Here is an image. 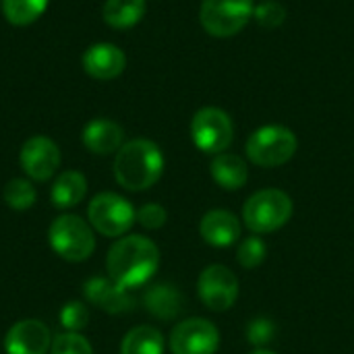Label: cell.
Returning <instances> with one entry per match:
<instances>
[{
  "label": "cell",
  "mask_w": 354,
  "mask_h": 354,
  "mask_svg": "<svg viewBox=\"0 0 354 354\" xmlns=\"http://www.w3.org/2000/svg\"><path fill=\"white\" fill-rule=\"evenodd\" d=\"M297 135L280 124H266L257 129L247 141V156L261 168H276L286 164L297 153Z\"/></svg>",
  "instance_id": "obj_5"
},
{
  "label": "cell",
  "mask_w": 354,
  "mask_h": 354,
  "mask_svg": "<svg viewBox=\"0 0 354 354\" xmlns=\"http://www.w3.org/2000/svg\"><path fill=\"white\" fill-rule=\"evenodd\" d=\"M164 172L162 149L149 139L124 143L114 158L116 183L127 191H145L153 187Z\"/></svg>",
  "instance_id": "obj_2"
},
{
  "label": "cell",
  "mask_w": 354,
  "mask_h": 354,
  "mask_svg": "<svg viewBox=\"0 0 354 354\" xmlns=\"http://www.w3.org/2000/svg\"><path fill=\"white\" fill-rule=\"evenodd\" d=\"M251 354H276V353H272V351H266V348H257V351H253Z\"/></svg>",
  "instance_id": "obj_30"
},
{
  "label": "cell",
  "mask_w": 354,
  "mask_h": 354,
  "mask_svg": "<svg viewBox=\"0 0 354 354\" xmlns=\"http://www.w3.org/2000/svg\"><path fill=\"white\" fill-rule=\"evenodd\" d=\"M201 303L212 311H228L239 299V278L226 266L205 268L197 282Z\"/></svg>",
  "instance_id": "obj_9"
},
{
  "label": "cell",
  "mask_w": 354,
  "mask_h": 354,
  "mask_svg": "<svg viewBox=\"0 0 354 354\" xmlns=\"http://www.w3.org/2000/svg\"><path fill=\"white\" fill-rule=\"evenodd\" d=\"M276 336V326L272 319H266V317H257L253 319L249 326H247V340L253 344V346H268Z\"/></svg>",
  "instance_id": "obj_28"
},
{
  "label": "cell",
  "mask_w": 354,
  "mask_h": 354,
  "mask_svg": "<svg viewBox=\"0 0 354 354\" xmlns=\"http://www.w3.org/2000/svg\"><path fill=\"white\" fill-rule=\"evenodd\" d=\"M292 216V199L280 189H261L253 193L245 207L243 220L255 234H268L280 230Z\"/></svg>",
  "instance_id": "obj_3"
},
{
  "label": "cell",
  "mask_w": 354,
  "mask_h": 354,
  "mask_svg": "<svg viewBox=\"0 0 354 354\" xmlns=\"http://www.w3.org/2000/svg\"><path fill=\"white\" fill-rule=\"evenodd\" d=\"M120 354H164V336L151 326H137L122 338Z\"/></svg>",
  "instance_id": "obj_21"
},
{
  "label": "cell",
  "mask_w": 354,
  "mask_h": 354,
  "mask_svg": "<svg viewBox=\"0 0 354 354\" xmlns=\"http://www.w3.org/2000/svg\"><path fill=\"white\" fill-rule=\"evenodd\" d=\"M87 193V180L81 172L77 170H64L62 174H58V178L52 185V203L58 209H68L75 207L83 201Z\"/></svg>",
  "instance_id": "obj_18"
},
{
  "label": "cell",
  "mask_w": 354,
  "mask_h": 354,
  "mask_svg": "<svg viewBox=\"0 0 354 354\" xmlns=\"http://www.w3.org/2000/svg\"><path fill=\"white\" fill-rule=\"evenodd\" d=\"M106 268L108 276L122 288L143 286L160 268V249L141 234L122 236L110 247Z\"/></svg>",
  "instance_id": "obj_1"
},
{
  "label": "cell",
  "mask_w": 354,
  "mask_h": 354,
  "mask_svg": "<svg viewBox=\"0 0 354 354\" xmlns=\"http://www.w3.org/2000/svg\"><path fill=\"white\" fill-rule=\"evenodd\" d=\"M50 346V330L39 319H21L4 336L6 354H48Z\"/></svg>",
  "instance_id": "obj_12"
},
{
  "label": "cell",
  "mask_w": 354,
  "mask_h": 354,
  "mask_svg": "<svg viewBox=\"0 0 354 354\" xmlns=\"http://www.w3.org/2000/svg\"><path fill=\"white\" fill-rule=\"evenodd\" d=\"M145 309L158 319H174L183 309V297L174 286L158 284L147 290Z\"/></svg>",
  "instance_id": "obj_19"
},
{
  "label": "cell",
  "mask_w": 354,
  "mask_h": 354,
  "mask_svg": "<svg viewBox=\"0 0 354 354\" xmlns=\"http://www.w3.org/2000/svg\"><path fill=\"white\" fill-rule=\"evenodd\" d=\"M104 21L114 29H129L145 15V0H106L102 8Z\"/></svg>",
  "instance_id": "obj_20"
},
{
  "label": "cell",
  "mask_w": 354,
  "mask_h": 354,
  "mask_svg": "<svg viewBox=\"0 0 354 354\" xmlns=\"http://www.w3.org/2000/svg\"><path fill=\"white\" fill-rule=\"evenodd\" d=\"M19 162L23 172L37 183L52 178L60 166V149L58 145L44 135H35L27 139L21 147Z\"/></svg>",
  "instance_id": "obj_11"
},
{
  "label": "cell",
  "mask_w": 354,
  "mask_h": 354,
  "mask_svg": "<svg viewBox=\"0 0 354 354\" xmlns=\"http://www.w3.org/2000/svg\"><path fill=\"white\" fill-rule=\"evenodd\" d=\"M234 137L230 116L214 106L201 108L191 120V139L203 153H224Z\"/></svg>",
  "instance_id": "obj_8"
},
{
  "label": "cell",
  "mask_w": 354,
  "mask_h": 354,
  "mask_svg": "<svg viewBox=\"0 0 354 354\" xmlns=\"http://www.w3.org/2000/svg\"><path fill=\"white\" fill-rule=\"evenodd\" d=\"M87 218L91 228H95L100 234L116 239L131 230L137 220V212L124 197L116 193H100L91 199Z\"/></svg>",
  "instance_id": "obj_7"
},
{
  "label": "cell",
  "mask_w": 354,
  "mask_h": 354,
  "mask_svg": "<svg viewBox=\"0 0 354 354\" xmlns=\"http://www.w3.org/2000/svg\"><path fill=\"white\" fill-rule=\"evenodd\" d=\"M46 8L48 0H2V12L6 21L17 27L35 23Z\"/></svg>",
  "instance_id": "obj_22"
},
{
  "label": "cell",
  "mask_w": 354,
  "mask_h": 354,
  "mask_svg": "<svg viewBox=\"0 0 354 354\" xmlns=\"http://www.w3.org/2000/svg\"><path fill=\"white\" fill-rule=\"evenodd\" d=\"M253 10V0H203L199 19L209 35L230 37L245 29Z\"/></svg>",
  "instance_id": "obj_6"
},
{
  "label": "cell",
  "mask_w": 354,
  "mask_h": 354,
  "mask_svg": "<svg viewBox=\"0 0 354 354\" xmlns=\"http://www.w3.org/2000/svg\"><path fill=\"white\" fill-rule=\"evenodd\" d=\"M212 176L218 187L226 191H239L247 185L249 168L243 158L234 153H218L212 162Z\"/></svg>",
  "instance_id": "obj_17"
},
{
  "label": "cell",
  "mask_w": 354,
  "mask_h": 354,
  "mask_svg": "<svg viewBox=\"0 0 354 354\" xmlns=\"http://www.w3.org/2000/svg\"><path fill=\"white\" fill-rule=\"evenodd\" d=\"M48 241L56 255L75 263L89 259L95 249V236L91 226L75 214L58 216L50 224Z\"/></svg>",
  "instance_id": "obj_4"
},
{
  "label": "cell",
  "mask_w": 354,
  "mask_h": 354,
  "mask_svg": "<svg viewBox=\"0 0 354 354\" xmlns=\"http://www.w3.org/2000/svg\"><path fill=\"white\" fill-rule=\"evenodd\" d=\"M268 255V247L259 236H249L245 241H241L239 251H236V261L245 268V270H255L263 263Z\"/></svg>",
  "instance_id": "obj_24"
},
{
  "label": "cell",
  "mask_w": 354,
  "mask_h": 354,
  "mask_svg": "<svg viewBox=\"0 0 354 354\" xmlns=\"http://www.w3.org/2000/svg\"><path fill=\"white\" fill-rule=\"evenodd\" d=\"M83 145L97 156H108L118 151L124 143V131L118 122L108 120V118H95L91 122L85 124L83 133H81Z\"/></svg>",
  "instance_id": "obj_16"
},
{
  "label": "cell",
  "mask_w": 354,
  "mask_h": 354,
  "mask_svg": "<svg viewBox=\"0 0 354 354\" xmlns=\"http://www.w3.org/2000/svg\"><path fill=\"white\" fill-rule=\"evenodd\" d=\"M85 299L106 313H127L133 309V297L112 278H91L85 282Z\"/></svg>",
  "instance_id": "obj_14"
},
{
  "label": "cell",
  "mask_w": 354,
  "mask_h": 354,
  "mask_svg": "<svg viewBox=\"0 0 354 354\" xmlns=\"http://www.w3.org/2000/svg\"><path fill=\"white\" fill-rule=\"evenodd\" d=\"M37 199V193L33 185L25 178H12L4 187V201L10 209L15 212H25L29 209Z\"/></svg>",
  "instance_id": "obj_23"
},
{
  "label": "cell",
  "mask_w": 354,
  "mask_h": 354,
  "mask_svg": "<svg viewBox=\"0 0 354 354\" xmlns=\"http://www.w3.org/2000/svg\"><path fill=\"white\" fill-rule=\"evenodd\" d=\"M220 348L218 328L201 317H191L174 326L170 334L172 354H216Z\"/></svg>",
  "instance_id": "obj_10"
},
{
  "label": "cell",
  "mask_w": 354,
  "mask_h": 354,
  "mask_svg": "<svg viewBox=\"0 0 354 354\" xmlns=\"http://www.w3.org/2000/svg\"><path fill=\"white\" fill-rule=\"evenodd\" d=\"M199 234L212 247H230L241 239V224L234 214L226 209H212L201 218Z\"/></svg>",
  "instance_id": "obj_15"
},
{
  "label": "cell",
  "mask_w": 354,
  "mask_h": 354,
  "mask_svg": "<svg viewBox=\"0 0 354 354\" xmlns=\"http://www.w3.org/2000/svg\"><path fill=\"white\" fill-rule=\"evenodd\" d=\"M81 64L89 77L97 81H110V79H116L124 71L127 56L118 46L102 41V44L89 46L83 52Z\"/></svg>",
  "instance_id": "obj_13"
},
{
  "label": "cell",
  "mask_w": 354,
  "mask_h": 354,
  "mask_svg": "<svg viewBox=\"0 0 354 354\" xmlns=\"http://www.w3.org/2000/svg\"><path fill=\"white\" fill-rule=\"evenodd\" d=\"M168 214L160 203H145L139 212H137V222L147 228V230H158L166 224Z\"/></svg>",
  "instance_id": "obj_29"
},
{
  "label": "cell",
  "mask_w": 354,
  "mask_h": 354,
  "mask_svg": "<svg viewBox=\"0 0 354 354\" xmlns=\"http://www.w3.org/2000/svg\"><path fill=\"white\" fill-rule=\"evenodd\" d=\"M60 326L66 332H79L89 324V311L81 301H71L60 309Z\"/></svg>",
  "instance_id": "obj_26"
},
{
  "label": "cell",
  "mask_w": 354,
  "mask_h": 354,
  "mask_svg": "<svg viewBox=\"0 0 354 354\" xmlns=\"http://www.w3.org/2000/svg\"><path fill=\"white\" fill-rule=\"evenodd\" d=\"M253 17H255V21L261 27L276 29V27H280L286 21V8L282 4L274 2V0H268V2H261V4L255 6Z\"/></svg>",
  "instance_id": "obj_27"
},
{
  "label": "cell",
  "mask_w": 354,
  "mask_h": 354,
  "mask_svg": "<svg viewBox=\"0 0 354 354\" xmlns=\"http://www.w3.org/2000/svg\"><path fill=\"white\" fill-rule=\"evenodd\" d=\"M50 354H93V348L79 332H66L52 340Z\"/></svg>",
  "instance_id": "obj_25"
}]
</instances>
